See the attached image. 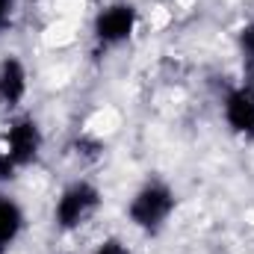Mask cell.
Masks as SVG:
<instances>
[{"label":"cell","mask_w":254,"mask_h":254,"mask_svg":"<svg viewBox=\"0 0 254 254\" xmlns=\"http://www.w3.org/2000/svg\"><path fill=\"white\" fill-rule=\"evenodd\" d=\"M27 95V71L21 60L9 57L0 63V107L3 110H15Z\"/></svg>","instance_id":"6"},{"label":"cell","mask_w":254,"mask_h":254,"mask_svg":"<svg viewBox=\"0 0 254 254\" xmlns=\"http://www.w3.org/2000/svg\"><path fill=\"white\" fill-rule=\"evenodd\" d=\"M136 27V9L130 3H113L98 12L95 18V39L104 48H116L133 36Z\"/></svg>","instance_id":"3"},{"label":"cell","mask_w":254,"mask_h":254,"mask_svg":"<svg viewBox=\"0 0 254 254\" xmlns=\"http://www.w3.org/2000/svg\"><path fill=\"white\" fill-rule=\"evenodd\" d=\"M6 151L12 154V160L18 166H30L39 157V151H42V130L30 116H21V119H15L9 125V130H6Z\"/></svg>","instance_id":"4"},{"label":"cell","mask_w":254,"mask_h":254,"mask_svg":"<svg viewBox=\"0 0 254 254\" xmlns=\"http://www.w3.org/2000/svg\"><path fill=\"white\" fill-rule=\"evenodd\" d=\"M225 122L234 133H254V83H243L228 92L225 98Z\"/></svg>","instance_id":"5"},{"label":"cell","mask_w":254,"mask_h":254,"mask_svg":"<svg viewBox=\"0 0 254 254\" xmlns=\"http://www.w3.org/2000/svg\"><path fill=\"white\" fill-rule=\"evenodd\" d=\"M98 204H101V192L95 190L92 184H86V181H77V184H71L60 195L54 219H57V225L63 231H74V228H80L98 210Z\"/></svg>","instance_id":"2"},{"label":"cell","mask_w":254,"mask_h":254,"mask_svg":"<svg viewBox=\"0 0 254 254\" xmlns=\"http://www.w3.org/2000/svg\"><path fill=\"white\" fill-rule=\"evenodd\" d=\"M15 169H18V163L12 160V154L6 148H0V184L3 181H12L15 178Z\"/></svg>","instance_id":"9"},{"label":"cell","mask_w":254,"mask_h":254,"mask_svg":"<svg viewBox=\"0 0 254 254\" xmlns=\"http://www.w3.org/2000/svg\"><path fill=\"white\" fill-rule=\"evenodd\" d=\"M95 254H127V249L119 240H104V243L95 249Z\"/></svg>","instance_id":"10"},{"label":"cell","mask_w":254,"mask_h":254,"mask_svg":"<svg viewBox=\"0 0 254 254\" xmlns=\"http://www.w3.org/2000/svg\"><path fill=\"white\" fill-rule=\"evenodd\" d=\"M21 228H24V213H21V207H18L12 198L0 195V254H6L15 246Z\"/></svg>","instance_id":"7"},{"label":"cell","mask_w":254,"mask_h":254,"mask_svg":"<svg viewBox=\"0 0 254 254\" xmlns=\"http://www.w3.org/2000/svg\"><path fill=\"white\" fill-rule=\"evenodd\" d=\"M240 54H243V68L249 74V83H254V21L240 30Z\"/></svg>","instance_id":"8"},{"label":"cell","mask_w":254,"mask_h":254,"mask_svg":"<svg viewBox=\"0 0 254 254\" xmlns=\"http://www.w3.org/2000/svg\"><path fill=\"white\" fill-rule=\"evenodd\" d=\"M12 6H15V0H0V33L9 27V21H12Z\"/></svg>","instance_id":"11"},{"label":"cell","mask_w":254,"mask_h":254,"mask_svg":"<svg viewBox=\"0 0 254 254\" xmlns=\"http://www.w3.org/2000/svg\"><path fill=\"white\" fill-rule=\"evenodd\" d=\"M172 210H175V192L166 184H148L133 195V201L127 207V216L139 231L157 234L169 222Z\"/></svg>","instance_id":"1"}]
</instances>
